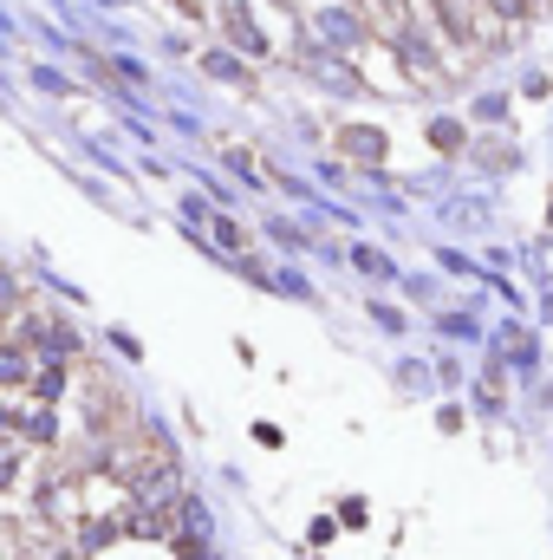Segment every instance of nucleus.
<instances>
[{"mask_svg": "<svg viewBox=\"0 0 553 560\" xmlns=\"http://www.w3.org/2000/svg\"><path fill=\"white\" fill-rule=\"evenodd\" d=\"M313 33H319L326 52H352V46H365V20H358L352 7H319V13H313Z\"/></svg>", "mask_w": 553, "mask_h": 560, "instance_id": "1", "label": "nucleus"}, {"mask_svg": "<svg viewBox=\"0 0 553 560\" xmlns=\"http://www.w3.org/2000/svg\"><path fill=\"white\" fill-rule=\"evenodd\" d=\"M469 418L475 423H515V385H502V378H482L475 372V385H469Z\"/></svg>", "mask_w": 553, "mask_h": 560, "instance_id": "2", "label": "nucleus"}, {"mask_svg": "<svg viewBox=\"0 0 553 560\" xmlns=\"http://www.w3.org/2000/svg\"><path fill=\"white\" fill-rule=\"evenodd\" d=\"M430 326H436V339H449V346H489V326H482V300H475V306H443Z\"/></svg>", "mask_w": 553, "mask_h": 560, "instance_id": "3", "label": "nucleus"}, {"mask_svg": "<svg viewBox=\"0 0 553 560\" xmlns=\"http://www.w3.org/2000/svg\"><path fill=\"white\" fill-rule=\"evenodd\" d=\"M423 138L436 143L443 156H462V150H475V125H469V118H449V112H443V118H430V125H423Z\"/></svg>", "mask_w": 553, "mask_h": 560, "instance_id": "4", "label": "nucleus"}, {"mask_svg": "<svg viewBox=\"0 0 553 560\" xmlns=\"http://www.w3.org/2000/svg\"><path fill=\"white\" fill-rule=\"evenodd\" d=\"M469 156H475V170H482V176H515V170H521V163H528V150H521V143H482L475 138V150H469Z\"/></svg>", "mask_w": 553, "mask_h": 560, "instance_id": "5", "label": "nucleus"}, {"mask_svg": "<svg viewBox=\"0 0 553 560\" xmlns=\"http://www.w3.org/2000/svg\"><path fill=\"white\" fill-rule=\"evenodd\" d=\"M508 118H515V92H475V98H469V125L508 131Z\"/></svg>", "mask_w": 553, "mask_h": 560, "instance_id": "6", "label": "nucleus"}, {"mask_svg": "<svg viewBox=\"0 0 553 560\" xmlns=\"http://www.w3.org/2000/svg\"><path fill=\"white\" fill-rule=\"evenodd\" d=\"M430 372H436V392H443V398H469V385H475V378H469V365H462L456 352H436V359H430Z\"/></svg>", "mask_w": 553, "mask_h": 560, "instance_id": "7", "label": "nucleus"}, {"mask_svg": "<svg viewBox=\"0 0 553 560\" xmlns=\"http://www.w3.org/2000/svg\"><path fill=\"white\" fill-rule=\"evenodd\" d=\"M352 268H358L365 280H404V275H398V261H391L385 248H372V242H358V248H352Z\"/></svg>", "mask_w": 553, "mask_h": 560, "instance_id": "8", "label": "nucleus"}, {"mask_svg": "<svg viewBox=\"0 0 553 560\" xmlns=\"http://www.w3.org/2000/svg\"><path fill=\"white\" fill-rule=\"evenodd\" d=\"M345 150H352L358 163H372V170H378V163H385V150H391V138H385V131H345Z\"/></svg>", "mask_w": 553, "mask_h": 560, "instance_id": "9", "label": "nucleus"}, {"mask_svg": "<svg viewBox=\"0 0 553 560\" xmlns=\"http://www.w3.org/2000/svg\"><path fill=\"white\" fill-rule=\"evenodd\" d=\"M365 313H372V326H378V332H391V339H404V332H411V319H404V306H391V300H372Z\"/></svg>", "mask_w": 553, "mask_h": 560, "instance_id": "10", "label": "nucleus"}, {"mask_svg": "<svg viewBox=\"0 0 553 560\" xmlns=\"http://www.w3.org/2000/svg\"><path fill=\"white\" fill-rule=\"evenodd\" d=\"M398 385H404V392H436L430 359H398Z\"/></svg>", "mask_w": 553, "mask_h": 560, "instance_id": "11", "label": "nucleus"}, {"mask_svg": "<svg viewBox=\"0 0 553 560\" xmlns=\"http://www.w3.org/2000/svg\"><path fill=\"white\" fill-rule=\"evenodd\" d=\"M436 430H443V436H462V430H469V405H462V398H443V405H436Z\"/></svg>", "mask_w": 553, "mask_h": 560, "instance_id": "12", "label": "nucleus"}, {"mask_svg": "<svg viewBox=\"0 0 553 560\" xmlns=\"http://www.w3.org/2000/svg\"><path fill=\"white\" fill-rule=\"evenodd\" d=\"M332 515H339V528H352V535H358V528H372V502H365V495H345Z\"/></svg>", "mask_w": 553, "mask_h": 560, "instance_id": "13", "label": "nucleus"}, {"mask_svg": "<svg viewBox=\"0 0 553 560\" xmlns=\"http://www.w3.org/2000/svg\"><path fill=\"white\" fill-rule=\"evenodd\" d=\"M228 33H235V39H242V46H248V52H268V39H261V26H255V20H248V13H242V7H235V13H228Z\"/></svg>", "mask_w": 553, "mask_h": 560, "instance_id": "14", "label": "nucleus"}, {"mask_svg": "<svg viewBox=\"0 0 553 560\" xmlns=\"http://www.w3.org/2000/svg\"><path fill=\"white\" fill-rule=\"evenodd\" d=\"M515 98H528V105H541V98H553V79H548V72H521V85H515Z\"/></svg>", "mask_w": 553, "mask_h": 560, "instance_id": "15", "label": "nucleus"}, {"mask_svg": "<svg viewBox=\"0 0 553 560\" xmlns=\"http://www.w3.org/2000/svg\"><path fill=\"white\" fill-rule=\"evenodd\" d=\"M202 66H209V79H228V85H242V79H248V72H242V66H235L228 52H209Z\"/></svg>", "mask_w": 553, "mask_h": 560, "instance_id": "16", "label": "nucleus"}, {"mask_svg": "<svg viewBox=\"0 0 553 560\" xmlns=\"http://www.w3.org/2000/svg\"><path fill=\"white\" fill-rule=\"evenodd\" d=\"M548 411H553V372L534 385V392H528V418H548Z\"/></svg>", "mask_w": 553, "mask_h": 560, "instance_id": "17", "label": "nucleus"}, {"mask_svg": "<svg viewBox=\"0 0 553 560\" xmlns=\"http://www.w3.org/2000/svg\"><path fill=\"white\" fill-rule=\"evenodd\" d=\"M332 535H339V515H313V528H306V541H313V548H326Z\"/></svg>", "mask_w": 553, "mask_h": 560, "instance_id": "18", "label": "nucleus"}, {"mask_svg": "<svg viewBox=\"0 0 553 560\" xmlns=\"http://www.w3.org/2000/svg\"><path fill=\"white\" fill-rule=\"evenodd\" d=\"M404 293H411V300H436L443 287H436V275H404Z\"/></svg>", "mask_w": 553, "mask_h": 560, "instance_id": "19", "label": "nucleus"}, {"mask_svg": "<svg viewBox=\"0 0 553 560\" xmlns=\"http://www.w3.org/2000/svg\"><path fill=\"white\" fill-rule=\"evenodd\" d=\"M20 372H26V359H20V352H7V346H0V385H13V378H20Z\"/></svg>", "mask_w": 553, "mask_h": 560, "instance_id": "20", "label": "nucleus"}, {"mask_svg": "<svg viewBox=\"0 0 553 560\" xmlns=\"http://www.w3.org/2000/svg\"><path fill=\"white\" fill-rule=\"evenodd\" d=\"M215 242H222V248H242V229H235L228 215H215Z\"/></svg>", "mask_w": 553, "mask_h": 560, "instance_id": "21", "label": "nucleus"}, {"mask_svg": "<svg viewBox=\"0 0 553 560\" xmlns=\"http://www.w3.org/2000/svg\"><path fill=\"white\" fill-rule=\"evenodd\" d=\"M548 229H553V202H548Z\"/></svg>", "mask_w": 553, "mask_h": 560, "instance_id": "22", "label": "nucleus"}, {"mask_svg": "<svg viewBox=\"0 0 553 560\" xmlns=\"http://www.w3.org/2000/svg\"><path fill=\"white\" fill-rule=\"evenodd\" d=\"M548 450H553V436H548Z\"/></svg>", "mask_w": 553, "mask_h": 560, "instance_id": "23", "label": "nucleus"}]
</instances>
